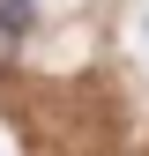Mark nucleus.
Segmentation results:
<instances>
[{
  "label": "nucleus",
  "instance_id": "1",
  "mask_svg": "<svg viewBox=\"0 0 149 156\" xmlns=\"http://www.w3.org/2000/svg\"><path fill=\"white\" fill-rule=\"evenodd\" d=\"M0 23H8L15 37H23V30L37 23V0H0Z\"/></svg>",
  "mask_w": 149,
  "mask_h": 156
},
{
  "label": "nucleus",
  "instance_id": "2",
  "mask_svg": "<svg viewBox=\"0 0 149 156\" xmlns=\"http://www.w3.org/2000/svg\"><path fill=\"white\" fill-rule=\"evenodd\" d=\"M15 45H23V37H15L8 23H0V67H8V60H15Z\"/></svg>",
  "mask_w": 149,
  "mask_h": 156
}]
</instances>
